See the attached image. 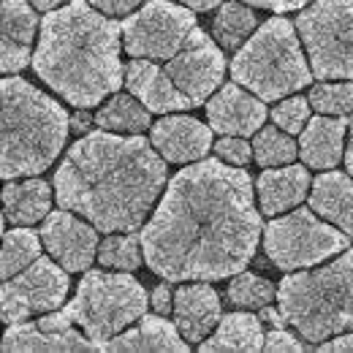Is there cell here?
<instances>
[{
	"label": "cell",
	"instance_id": "6da1fadb",
	"mask_svg": "<svg viewBox=\"0 0 353 353\" xmlns=\"http://www.w3.org/2000/svg\"><path fill=\"white\" fill-rule=\"evenodd\" d=\"M253 179L221 158L176 172L141 231L144 261L169 283L223 280L253 261L261 239Z\"/></svg>",
	"mask_w": 353,
	"mask_h": 353
},
{
	"label": "cell",
	"instance_id": "7a4b0ae2",
	"mask_svg": "<svg viewBox=\"0 0 353 353\" xmlns=\"http://www.w3.org/2000/svg\"><path fill=\"white\" fill-rule=\"evenodd\" d=\"M166 185L163 155L141 133L82 136L63 158L57 204L88 218L98 231H136Z\"/></svg>",
	"mask_w": 353,
	"mask_h": 353
},
{
	"label": "cell",
	"instance_id": "3957f363",
	"mask_svg": "<svg viewBox=\"0 0 353 353\" xmlns=\"http://www.w3.org/2000/svg\"><path fill=\"white\" fill-rule=\"evenodd\" d=\"M120 33L90 0H71L41 19L33 68L77 109H92L123 85Z\"/></svg>",
	"mask_w": 353,
	"mask_h": 353
},
{
	"label": "cell",
	"instance_id": "277c9868",
	"mask_svg": "<svg viewBox=\"0 0 353 353\" xmlns=\"http://www.w3.org/2000/svg\"><path fill=\"white\" fill-rule=\"evenodd\" d=\"M71 131V117L46 92L19 77L3 79V155L0 174L6 179L46 172Z\"/></svg>",
	"mask_w": 353,
	"mask_h": 353
},
{
	"label": "cell",
	"instance_id": "5b68a950",
	"mask_svg": "<svg viewBox=\"0 0 353 353\" xmlns=\"http://www.w3.org/2000/svg\"><path fill=\"white\" fill-rule=\"evenodd\" d=\"M277 305L288 326L310 343L353 332V248L321 269L285 274Z\"/></svg>",
	"mask_w": 353,
	"mask_h": 353
},
{
	"label": "cell",
	"instance_id": "8992f818",
	"mask_svg": "<svg viewBox=\"0 0 353 353\" xmlns=\"http://www.w3.org/2000/svg\"><path fill=\"white\" fill-rule=\"evenodd\" d=\"M296 25L285 17H272L236 49L231 77L261 101H280L307 88L315 77L302 52Z\"/></svg>",
	"mask_w": 353,
	"mask_h": 353
},
{
	"label": "cell",
	"instance_id": "52a82bcc",
	"mask_svg": "<svg viewBox=\"0 0 353 353\" xmlns=\"http://www.w3.org/2000/svg\"><path fill=\"white\" fill-rule=\"evenodd\" d=\"M68 318L103 351V345L147 315V291L131 274L88 272L68 302Z\"/></svg>",
	"mask_w": 353,
	"mask_h": 353
},
{
	"label": "cell",
	"instance_id": "ba28073f",
	"mask_svg": "<svg viewBox=\"0 0 353 353\" xmlns=\"http://www.w3.org/2000/svg\"><path fill=\"white\" fill-rule=\"evenodd\" d=\"M296 30L318 79H353V0H312Z\"/></svg>",
	"mask_w": 353,
	"mask_h": 353
},
{
	"label": "cell",
	"instance_id": "9c48e42d",
	"mask_svg": "<svg viewBox=\"0 0 353 353\" xmlns=\"http://www.w3.org/2000/svg\"><path fill=\"white\" fill-rule=\"evenodd\" d=\"M351 236L334 223L321 221L310 210H294L283 218H274L264 228V250L269 261L283 272H296L315 266L343 250H348Z\"/></svg>",
	"mask_w": 353,
	"mask_h": 353
},
{
	"label": "cell",
	"instance_id": "30bf717a",
	"mask_svg": "<svg viewBox=\"0 0 353 353\" xmlns=\"http://www.w3.org/2000/svg\"><path fill=\"white\" fill-rule=\"evenodd\" d=\"M193 8L176 0H150L123 22V41L131 57L169 60L196 30Z\"/></svg>",
	"mask_w": 353,
	"mask_h": 353
},
{
	"label": "cell",
	"instance_id": "8fae6325",
	"mask_svg": "<svg viewBox=\"0 0 353 353\" xmlns=\"http://www.w3.org/2000/svg\"><path fill=\"white\" fill-rule=\"evenodd\" d=\"M68 269L57 264L54 259H36L25 266L19 274L3 280L0 305H3V321L17 323L36 312H52L63 305L68 294Z\"/></svg>",
	"mask_w": 353,
	"mask_h": 353
},
{
	"label": "cell",
	"instance_id": "7c38bea8",
	"mask_svg": "<svg viewBox=\"0 0 353 353\" xmlns=\"http://www.w3.org/2000/svg\"><path fill=\"white\" fill-rule=\"evenodd\" d=\"M166 74L182 90L193 106H201L215 90L221 88L225 74V57L201 28H196L174 57L166 60Z\"/></svg>",
	"mask_w": 353,
	"mask_h": 353
},
{
	"label": "cell",
	"instance_id": "4fadbf2b",
	"mask_svg": "<svg viewBox=\"0 0 353 353\" xmlns=\"http://www.w3.org/2000/svg\"><path fill=\"white\" fill-rule=\"evenodd\" d=\"M79 218L63 207L57 212H49L41 225L46 253L68 272H85L98 256V231Z\"/></svg>",
	"mask_w": 353,
	"mask_h": 353
},
{
	"label": "cell",
	"instance_id": "5bb4252c",
	"mask_svg": "<svg viewBox=\"0 0 353 353\" xmlns=\"http://www.w3.org/2000/svg\"><path fill=\"white\" fill-rule=\"evenodd\" d=\"M210 128L223 136H253L266 120L264 101L256 92H248L239 82L223 85L207 103Z\"/></svg>",
	"mask_w": 353,
	"mask_h": 353
},
{
	"label": "cell",
	"instance_id": "9a60e30c",
	"mask_svg": "<svg viewBox=\"0 0 353 353\" xmlns=\"http://www.w3.org/2000/svg\"><path fill=\"white\" fill-rule=\"evenodd\" d=\"M150 141L169 163L201 161L210 152V147H215L212 128H207L196 117H169V114H163L158 123H152Z\"/></svg>",
	"mask_w": 353,
	"mask_h": 353
},
{
	"label": "cell",
	"instance_id": "2e32d148",
	"mask_svg": "<svg viewBox=\"0 0 353 353\" xmlns=\"http://www.w3.org/2000/svg\"><path fill=\"white\" fill-rule=\"evenodd\" d=\"M125 85L150 112L169 114V112L193 109L190 98L172 82V77L166 74L163 65H158V60H147V57L131 60L125 65Z\"/></svg>",
	"mask_w": 353,
	"mask_h": 353
},
{
	"label": "cell",
	"instance_id": "e0dca14e",
	"mask_svg": "<svg viewBox=\"0 0 353 353\" xmlns=\"http://www.w3.org/2000/svg\"><path fill=\"white\" fill-rule=\"evenodd\" d=\"M0 22V68L3 74H17L33 57L36 14L28 0H3Z\"/></svg>",
	"mask_w": 353,
	"mask_h": 353
},
{
	"label": "cell",
	"instance_id": "ac0fdd59",
	"mask_svg": "<svg viewBox=\"0 0 353 353\" xmlns=\"http://www.w3.org/2000/svg\"><path fill=\"white\" fill-rule=\"evenodd\" d=\"M174 323L188 343H204V337L221 323V296L207 280L182 285L174 294Z\"/></svg>",
	"mask_w": 353,
	"mask_h": 353
},
{
	"label": "cell",
	"instance_id": "d6986e66",
	"mask_svg": "<svg viewBox=\"0 0 353 353\" xmlns=\"http://www.w3.org/2000/svg\"><path fill=\"white\" fill-rule=\"evenodd\" d=\"M310 174L307 166H283V169H264V174L256 179V193H259V210L274 218L283 215L294 207H299L307 196Z\"/></svg>",
	"mask_w": 353,
	"mask_h": 353
},
{
	"label": "cell",
	"instance_id": "ffe728a7",
	"mask_svg": "<svg viewBox=\"0 0 353 353\" xmlns=\"http://www.w3.org/2000/svg\"><path fill=\"white\" fill-rule=\"evenodd\" d=\"M348 131V120L334 114L312 117L299 136V155L305 166L312 169H332L343 158V141Z\"/></svg>",
	"mask_w": 353,
	"mask_h": 353
},
{
	"label": "cell",
	"instance_id": "44dd1931",
	"mask_svg": "<svg viewBox=\"0 0 353 353\" xmlns=\"http://www.w3.org/2000/svg\"><path fill=\"white\" fill-rule=\"evenodd\" d=\"M3 351H101L88 334H79L74 326L63 332H46L39 323H8L3 337Z\"/></svg>",
	"mask_w": 353,
	"mask_h": 353
},
{
	"label": "cell",
	"instance_id": "7402d4cb",
	"mask_svg": "<svg viewBox=\"0 0 353 353\" xmlns=\"http://www.w3.org/2000/svg\"><path fill=\"white\" fill-rule=\"evenodd\" d=\"M310 207L353 239V174L326 172L312 182Z\"/></svg>",
	"mask_w": 353,
	"mask_h": 353
},
{
	"label": "cell",
	"instance_id": "603a6c76",
	"mask_svg": "<svg viewBox=\"0 0 353 353\" xmlns=\"http://www.w3.org/2000/svg\"><path fill=\"white\" fill-rule=\"evenodd\" d=\"M103 351H174L182 353L188 351V340L182 337L179 326L169 323L166 318L158 315H144L139 321L136 329L120 332L117 337H112Z\"/></svg>",
	"mask_w": 353,
	"mask_h": 353
},
{
	"label": "cell",
	"instance_id": "cb8c5ba5",
	"mask_svg": "<svg viewBox=\"0 0 353 353\" xmlns=\"http://www.w3.org/2000/svg\"><path fill=\"white\" fill-rule=\"evenodd\" d=\"M266 343L261 318L250 312H228L215 326V334L201 343L204 353H256Z\"/></svg>",
	"mask_w": 353,
	"mask_h": 353
},
{
	"label": "cell",
	"instance_id": "d4e9b609",
	"mask_svg": "<svg viewBox=\"0 0 353 353\" xmlns=\"http://www.w3.org/2000/svg\"><path fill=\"white\" fill-rule=\"evenodd\" d=\"M52 204V188L44 179H28V182H14L8 179L3 188V207H6V221L17 225H33L49 215Z\"/></svg>",
	"mask_w": 353,
	"mask_h": 353
},
{
	"label": "cell",
	"instance_id": "484cf974",
	"mask_svg": "<svg viewBox=\"0 0 353 353\" xmlns=\"http://www.w3.org/2000/svg\"><path fill=\"white\" fill-rule=\"evenodd\" d=\"M95 125L114 133H144L152 125V120H150V109L133 92L128 95L114 92L95 114Z\"/></svg>",
	"mask_w": 353,
	"mask_h": 353
},
{
	"label": "cell",
	"instance_id": "4316f807",
	"mask_svg": "<svg viewBox=\"0 0 353 353\" xmlns=\"http://www.w3.org/2000/svg\"><path fill=\"white\" fill-rule=\"evenodd\" d=\"M41 245H44V239L36 231H30V228L6 231V236H3V253H0L3 280L19 274L25 266L33 264L41 256Z\"/></svg>",
	"mask_w": 353,
	"mask_h": 353
},
{
	"label": "cell",
	"instance_id": "83f0119b",
	"mask_svg": "<svg viewBox=\"0 0 353 353\" xmlns=\"http://www.w3.org/2000/svg\"><path fill=\"white\" fill-rule=\"evenodd\" d=\"M253 28H256V14L245 3H223L212 22V33L223 49H239L250 39Z\"/></svg>",
	"mask_w": 353,
	"mask_h": 353
},
{
	"label": "cell",
	"instance_id": "f1b7e54d",
	"mask_svg": "<svg viewBox=\"0 0 353 353\" xmlns=\"http://www.w3.org/2000/svg\"><path fill=\"white\" fill-rule=\"evenodd\" d=\"M296 152L299 147L294 141V133L283 131L280 125H266L253 139V158L259 166H266V169L294 163Z\"/></svg>",
	"mask_w": 353,
	"mask_h": 353
},
{
	"label": "cell",
	"instance_id": "f546056e",
	"mask_svg": "<svg viewBox=\"0 0 353 353\" xmlns=\"http://www.w3.org/2000/svg\"><path fill=\"white\" fill-rule=\"evenodd\" d=\"M141 234H112L101 242L98 248V261L101 266L117 269V272H133L141 266Z\"/></svg>",
	"mask_w": 353,
	"mask_h": 353
},
{
	"label": "cell",
	"instance_id": "4dcf8cb0",
	"mask_svg": "<svg viewBox=\"0 0 353 353\" xmlns=\"http://www.w3.org/2000/svg\"><path fill=\"white\" fill-rule=\"evenodd\" d=\"M277 299V291L274 285L259 277V274H248V272H239L231 285H228V302L236 305V307L245 310H264Z\"/></svg>",
	"mask_w": 353,
	"mask_h": 353
},
{
	"label": "cell",
	"instance_id": "1f68e13d",
	"mask_svg": "<svg viewBox=\"0 0 353 353\" xmlns=\"http://www.w3.org/2000/svg\"><path fill=\"white\" fill-rule=\"evenodd\" d=\"M310 103L318 114H334L345 117L353 112V79L351 82H323L310 90Z\"/></svg>",
	"mask_w": 353,
	"mask_h": 353
},
{
	"label": "cell",
	"instance_id": "d6a6232c",
	"mask_svg": "<svg viewBox=\"0 0 353 353\" xmlns=\"http://www.w3.org/2000/svg\"><path fill=\"white\" fill-rule=\"evenodd\" d=\"M310 98H299V95H291L285 101H280L274 109H272V120L274 125H280L283 131L288 133H302L305 125L310 123Z\"/></svg>",
	"mask_w": 353,
	"mask_h": 353
},
{
	"label": "cell",
	"instance_id": "836d02e7",
	"mask_svg": "<svg viewBox=\"0 0 353 353\" xmlns=\"http://www.w3.org/2000/svg\"><path fill=\"white\" fill-rule=\"evenodd\" d=\"M215 155L231 166H248L253 158V144H248L245 136H223L215 141Z\"/></svg>",
	"mask_w": 353,
	"mask_h": 353
},
{
	"label": "cell",
	"instance_id": "e575fe53",
	"mask_svg": "<svg viewBox=\"0 0 353 353\" xmlns=\"http://www.w3.org/2000/svg\"><path fill=\"white\" fill-rule=\"evenodd\" d=\"M264 351L272 353H302L305 345L296 340V334H291L285 326H274L269 334H266V343H264Z\"/></svg>",
	"mask_w": 353,
	"mask_h": 353
},
{
	"label": "cell",
	"instance_id": "d590c367",
	"mask_svg": "<svg viewBox=\"0 0 353 353\" xmlns=\"http://www.w3.org/2000/svg\"><path fill=\"white\" fill-rule=\"evenodd\" d=\"M98 11H103V14H114V17H120V14H128L133 11L139 3H144V0H90Z\"/></svg>",
	"mask_w": 353,
	"mask_h": 353
},
{
	"label": "cell",
	"instance_id": "8d00e7d4",
	"mask_svg": "<svg viewBox=\"0 0 353 353\" xmlns=\"http://www.w3.org/2000/svg\"><path fill=\"white\" fill-rule=\"evenodd\" d=\"M152 307H155V312H161V315H169L174 310V294L169 288V280L152 291Z\"/></svg>",
	"mask_w": 353,
	"mask_h": 353
},
{
	"label": "cell",
	"instance_id": "74e56055",
	"mask_svg": "<svg viewBox=\"0 0 353 353\" xmlns=\"http://www.w3.org/2000/svg\"><path fill=\"white\" fill-rule=\"evenodd\" d=\"M39 326L41 329H46V332H63V329H71L74 326V321L68 318V312L63 310H52L46 318H39Z\"/></svg>",
	"mask_w": 353,
	"mask_h": 353
},
{
	"label": "cell",
	"instance_id": "f35d334b",
	"mask_svg": "<svg viewBox=\"0 0 353 353\" xmlns=\"http://www.w3.org/2000/svg\"><path fill=\"white\" fill-rule=\"evenodd\" d=\"M318 351L321 353H340V351H348L353 353V334L348 332H343V334H334V340H326V343H321L318 345Z\"/></svg>",
	"mask_w": 353,
	"mask_h": 353
},
{
	"label": "cell",
	"instance_id": "ab89813d",
	"mask_svg": "<svg viewBox=\"0 0 353 353\" xmlns=\"http://www.w3.org/2000/svg\"><path fill=\"white\" fill-rule=\"evenodd\" d=\"M307 3H312V0H274V3H272V11H277V14H285V11H296V8H305Z\"/></svg>",
	"mask_w": 353,
	"mask_h": 353
},
{
	"label": "cell",
	"instance_id": "60d3db41",
	"mask_svg": "<svg viewBox=\"0 0 353 353\" xmlns=\"http://www.w3.org/2000/svg\"><path fill=\"white\" fill-rule=\"evenodd\" d=\"M261 321H266L272 329H274V326H283V323H288V321H285V315H283V310H272V307L261 310Z\"/></svg>",
	"mask_w": 353,
	"mask_h": 353
},
{
	"label": "cell",
	"instance_id": "b9f144b4",
	"mask_svg": "<svg viewBox=\"0 0 353 353\" xmlns=\"http://www.w3.org/2000/svg\"><path fill=\"white\" fill-rule=\"evenodd\" d=\"M176 3H182V6H188L193 11H212V8L221 6L223 0H176Z\"/></svg>",
	"mask_w": 353,
	"mask_h": 353
},
{
	"label": "cell",
	"instance_id": "7bdbcfd3",
	"mask_svg": "<svg viewBox=\"0 0 353 353\" xmlns=\"http://www.w3.org/2000/svg\"><path fill=\"white\" fill-rule=\"evenodd\" d=\"M71 128H74L77 133L88 131V128H90V114L85 112V109H82V112H77V114L71 117Z\"/></svg>",
	"mask_w": 353,
	"mask_h": 353
},
{
	"label": "cell",
	"instance_id": "ee69618b",
	"mask_svg": "<svg viewBox=\"0 0 353 353\" xmlns=\"http://www.w3.org/2000/svg\"><path fill=\"white\" fill-rule=\"evenodd\" d=\"M36 8H41V11H52V8H60L63 3H71V0H30Z\"/></svg>",
	"mask_w": 353,
	"mask_h": 353
},
{
	"label": "cell",
	"instance_id": "f6af8a7d",
	"mask_svg": "<svg viewBox=\"0 0 353 353\" xmlns=\"http://www.w3.org/2000/svg\"><path fill=\"white\" fill-rule=\"evenodd\" d=\"M345 166H348V174H353V120H351V139H348V150H345Z\"/></svg>",
	"mask_w": 353,
	"mask_h": 353
},
{
	"label": "cell",
	"instance_id": "bcb514c9",
	"mask_svg": "<svg viewBox=\"0 0 353 353\" xmlns=\"http://www.w3.org/2000/svg\"><path fill=\"white\" fill-rule=\"evenodd\" d=\"M242 3H250V6H256V8H272L274 0H242Z\"/></svg>",
	"mask_w": 353,
	"mask_h": 353
}]
</instances>
